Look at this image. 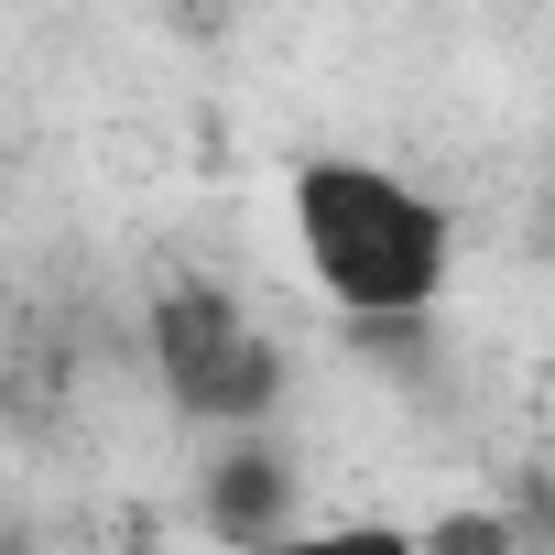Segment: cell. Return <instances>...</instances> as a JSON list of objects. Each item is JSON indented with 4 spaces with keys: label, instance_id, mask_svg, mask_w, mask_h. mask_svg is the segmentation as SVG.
Instances as JSON below:
<instances>
[{
    "label": "cell",
    "instance_id": "2",
    "mask_svg": "<svg viewBox=\"0 0 555 555\" xmlns=\"http://www.w3.org/2000/svg\"><path fill=\"white\" fill-rule=\"evenodd\" d=\"M142 349H153L164 403L207 436H261L295 392V360L272 338V317L250 295H229L218 272H164L142 306Z\"/></svg>",
    "mask_w": 555,
    "mask_h": 555
},
{
    "label": "cell",
    "instance_id": "3",
    "mask_svg": "<svg viewBox=\"0 0 555 555\" xmlns=\"http://www.w3.org/2000/svg\"><path fill=\"white\" fill-rule=\"evenodd\" d=\"M295 501H306V479H295V457H284V436H218L207 447V479H196V512H207V533L218 544H240V555H272V544H295L306 522H295Z\"/></svg>",
    "mask_w": 555,
    "mask_h": 555
},
{
    "label": "cell",
    "instance_id": "6",
    "mask_svg": "<svg viewBox=\"0 0 555 555\" xmlns=\"http://www.w3.org/2000/svg\"><path fill=\"white\" fill-rule=\"evenodd\" d=\"M175 12H207V0H175Z\"/></svg>",
    "mask_w": 555,
    "mask_h": 555
},
{
    "label": "cell",
    "instance_id": "1",
    "mask_svg": "<svg viewBox=\"0 0 555 555\" xmlns=\"http://www.w3.org/2000/svg\"><path fill=\"white\" fill-rule=\"evenodd\" d=\"M284 229L306 284L349 327H425L457 284L447 196H425L403 164H371V153H306L284 175Z\"/></svg>",
    "mask_w": 555,
    "mask_h": 555
},
{
    "label": "cell",
    "instance_id": "4",
    "mask_svg": "<svg viewBox=\"0 0 555 555\" xmlns=\"http://www.w3.org/2000/svg\"><path fill=\"white\" fill-rule=\"evenodd\" d=\"M272 555H425L414 522H306L295 544H272Z\"/></svg>",
    "mask_w": 555,
    "mask_h": 555
},
{
    "label": "cell",
    "instance_id": "5",
    "mask_svg": "<svg viewBox=\"0 0 555 555\" xmlns=\"http://www.w3.org/2000/svg\"><path fill=\"white\" fill-rule=\"evenodd\" d=\"M425 555H512V522L457 512V522H436V533H425Z\"/></svg>",
    "mask_w": 555,
    "mask_h": 555
}]
</instances>
